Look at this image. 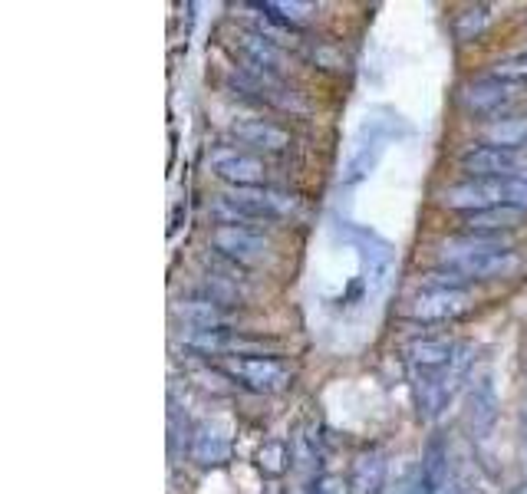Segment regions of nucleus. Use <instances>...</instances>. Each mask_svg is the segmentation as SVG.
I'll use <instances>...</instances> for the list:
<instances>
[{
  "label": "nucleus",
  "mask_w": 527,
  "mask_h": 494,
  "mask_svg": "<svg viewBox=\"0 0 527 494\" xmlns=\"http://www.w3.org/2000/svg\"><path fill=\"white\" fill-rule=\"evenodd\" d=\"M442 267L465 274L468 280H495L518 267V254L498 238H478V234H458L442 244Z\"/></svg>",
  "instance_id": "1"
},
{
  "label": "nucleus",
  "mask_w": 527,
  "mask_h": 494,
  "mask_svg": "<svg viewBox=\"0 0 527 494\" xmlns=\"http://www.w3.org/2000/svg\"><path fill=\"white\" fill-rule=\"evenodd\" d=\"M442 205L465 211V215L498 205L527 211V178H468V182L445 188Z\"/></svg>",
  "instance_id": "2"
},
{
  "label": "nucleus",
  "mask_w": 527,
  "mask_h": 494,
  "mask_svg": "<svg viewBox=\"0 0 527 494\" xmlns=\"http://www.w3.org/2000/svg\"><path fill=\"white\" fill-rule=\"evenodd\" d=\"M294 211H297L294 198L267 192V188H234L231 195L215 201V215L221 218V224H241V228H251V224L264 218H287Z\"/></svg>",
  "instance_id": "3"
},
{
  "label": "nucleus",
  "mask_w": 527,
  "mask_h": 494,
  "mask_svg": "<svg viewBox=\"0 0 527 494\" xmlns=\"http://www.w3.org/2000/svg\"><path fill=\"white\" fill-rule=\"evenodd\" d=\"M462 172L468 178H527V155L518 149H501V145L481 142L462 152Z\"/></svg>",
  "instance_id": "4"
},
{
  "label": "nucleus",
  "mask_w": 527,
  "mask_h": 494,
  "mask_svg": "<svg viewBox=\"0 0 527 494\" xmlns=\"http://www.w3.org/2000/svg\"><path fill=\"white\" fill-rule=\"evenodd\" d=\"M211 247L218 251V257L241 267H254L271 257V241L254 228H241V224H218L211 231Z\"/></svg>",
  "instance_id": "5"
},
{
  "label": "nucleus",
  "mask_w": 527,
  "mask_h": 494,
  "mask_svg": "<svg viewBox=\"0 0 527 494\" xmlns=\"http://www.w3.org/2000/svg\"><path fill=\"white\" fill-rule=\"evenodd\" d=\"M208 165L215 168L218 178L231 182L234 188H261L267 178L264 162L248 149H238V145H218V149H211Z\"/></svg>",
  "instance_id": "6"
},
{
  "label": "nucleus",
  "mask_w": 527,
  "mask_h": 494,
  "mask_svg": "<svg viewBox=\"0 0 527 494\" xmlns=\"http://www.w3.org/2000/svg\"><path fill=\"white\" fill-rule=\"evenodd\" d=\"M224 369L251 392H280L290 383V369L274 356H234Z\"/></svg>",
  "instance_id": "7"
},
{
  "label": "nucleus",
  "mask_w": 527,
  "mask_h": 494,
  "mask_svg": "<svg viewBox=\"0 0 527 494\" xmlns=\"http://www.w3.org/2000/svg\"><path fill=\"white\" fill-rule=\"evenodd\" d=\"M472 307V297H468V290H458V287H432L425 284L416 297L409 303V313L416 320L425 323H439V320H455L468 313Z\"/></svg>",
  "instance_id": "8"
},
{
  "label": "nucleus",
  "mask_w": 527,
  "mask_h": 494,
  "mask_svg": "<svg viewBox=\"0 0 527 494\" xmlns=\"http://www.w3.org/2000/svg\"><path fill=\"white\" fill-rule=\"evenodd\" d=\"M234 47L241 50V56L254 66L257 73L274 76L284 70V50L277 47V40H271L261 30H241L238 37H234Z\"/></svg>",
  "instance_id": "9"
},
{
  "label": "nucleus",
  "mask_w": 527,
  "mask_h": 494,
  "mask_svg": "<svg viewBox=\"0 0 527 494\" xmlns=\"http://www.w3.org/2000/svg\"><path fill=\"white\" fill-rule=\"evenodd\" d=\"M175 317L185 320V327H198V330H228L231 313L224 310V303L211 300V297H188L175 303Z\"/></svg>",
  "instance_id": "10"
},
{
  "label": "nucleus",
  "mask_w": 527,
  "mask_h": 494,
  "mask_svg": "<svg viewBox=\"0 0 527 494\" xmlns=\"http://www.w3.org/2000/svg\"><path fill=\"white\" fill-rule=\"evenodd\" d=\"M234 132V139L244 142V145H251V149H264V152H280V149H287L290 145V132L287 129H280L277 122L271 119H238L231 126Z\"/></svg>",
  "instance_id": "11"
},
{
  "label": "nucleus",
  "mask_w": 527,
  "mask_h": 494,
  "mask_svg": "<svg viewBox=\"0 0 527 494\" xmlns=\"http://www.w3.org/2000/svg\"><path fill=\"white\" fill-rule=\"evenodd\" d=\"M458 346L448 340V336H422V340L409 343L406 359L409 369H429V373H439L455 359Z\"/></svg>",
  "instance_id": "12"
},
{
  "label": "nucleus",
  "mask_w": 527,
  "mask_h": 494,
  "mask_svg": "<svg viewBox=\"0 0 527 494\" xmlns=\"http://www.w3.org/2000/svg\"><path fill=\"white\" fill-rule=\"evenodd\" d=\"M422 488H425V494H462L455 471H452V465H448V452L439 442H432L429 452H425Z\"/></svg>",
  "instance_id": "13"
},
{
  "label": "nucleus",
  "mask_w": 527,
  "mask_h": 494,
  "mask_svg": "<svg viewBox=\"0 0 527 494\" xmlns=\"http://www.w3.org/2000/svg\"><path fill=\"white\" fill-rule=\"evenodd\" d=\"M511 99V86L495 80V76H485V80H475L465 86L462 93V103L468 112H478V116H485V112H495Z\"/></svg>",
  "instance_id": "14"
},
{
  "label": "nucleus",
  "mask_w": 527,
  "mask_h": 494,
  "mask_svg": "<svg viewBox=\"0 0 527 494\" xmlns=\"http://www.w3.org/2000/svg\"><path fill=\"white\" fill-rule=\"evenodd\" d=\"M524 211L521 208H508V205H498V208H485V211H475V215H465V234H478V238H491V234H501V231H514L521 224Z\"/></svg>",
  "instance_id": "15"
},
{
  "label": "nucleus",
  "mask_w": 527,
  "mask_h": 494,
  "mask_svg": "<svg viewBox=\"0 0 527 494\" xmlns=\"http://www.w3.org/2000/svg\"><path fill=\"white\" fill-rule=\"evenodd\" d=\"M386 488V462L379 452H366L353 465V494H383Z\"/></svg>",
  "instance_id": "16"
},
{
  "label": "nucleus",
  "mask_w": 527,
  "mask_h": 494,
  "mask_svg": "<svg viewBox=\"0 0 527 494\" xmlns=\"http://www.w3.org/2000/svg\"><path fill=\"white\" fill-rule=\"evenodd\" d=\"M228 442H224V435H218L215 429H208V425H201L195 429L192 442H188V455H192V462L198 465H221L224 458H228Z\"/></svg>",
  "instance_id": "17"
},
{
  "label": "nucleus",
  "mask_w": 527,
  "mask_h": 494,
  "mask_svg": "<svg viewBox=\"0 0 527 494\" xmlns=\"http://www.w3.org/2000/svg\"><path fill=\"white\" fill-rule=\"evenodd\" d=\"M495 415H498L495 386H491V376H481L478 383H472V422H475V432L485 435L491 425H495Z\"/></svg>",
  "instance_id": "18"
},
{
  "label": "nucleus",
  "mask_w": 527,
  "mask_h": 494,
  "mask_svg": "<svg viewBox=\"0 0 527 494\" xmlns=\"http://www.w3.org/2000/svg\"><path fill=\"white\" fill-rule=\"evenodd\" d=\"M488 142L501 145V149H514V145L527 142V116H508L488 126Z\"/></svg>",
  "instance_id": "19"
},
{
  "label": "nucleus",
  "mask_w": 527,
  "mask_h": 494,
  "mask_svg": "<svg viewBox=\"0 0 527 494\" xmlns=\"http://www.w3.org/2000/svg\"><path fill=\"white\" fill-rule=\"evenodd\" d=\"M485 24H488V7H468V10H462V14H458V20H455L458 40H475Z\"/></svg>",
  "instance_id": "20"
},
{
  "label": "nucleus",
  "mask_w": 527,
  "mask_h": 494,
  "mask_svg": "<svg viewBox=\"0 0 527 494\" xmlns=\"http://www.w3.org/2000/svg\"><path fill=\"white\" fill-rule=\"evenodd\" d=\"M491 76L501 83H524L527 80V53H514L508 60H498Z\"/></svg>",
  "instance_id": "21"
},
{
  "label": "nucleus",
  "mask_w": 527,
  "mask_h": 494,
  "mask_svg": "<svg viewBox=\"0 0 527 494\" xmlns=\"http://www.w3.org/2000/svg\"><path fill=\"white\" fill-rule=\"evenodd\" d=\"M261 468L264 471H271V475H280V471H284V462H287V445L284 442H267L264 448H261Z\"/></svg>",
  "instance_id": "22"
},
{
  "label": "nucleus",
  "mask_w": 527,
  "mask_h": 494,
  "mask_svg": "<svg viewBox=\"0 0 527 494\" xmlns=\"http://www.w3.org/2000/svg\"><path fill=\"white\" fill-rule=\"evenodd\" d=\"M271 10H277V14H271L274 20H284V24H304V20L310 17V4H267Z\"/></svg>",
  "instance_id": "23"
},
{
  "label": "nucleus",
  "mask_w": 527,
  "mask_h": 494,
  "mask_svg": "<svg viewBox=\"0 0 527 494\" xmlns=\"http://www.w3.org/2000/svg\"><path fill=\"white\" fill-rule=\"evenodd\" d=\"M462 494H481L478 488H462Z\"/></svg>",
  "instance_id": "24"
},
{
  "label": "nucleus",
  "mask_w": 527,
  "mask_h": 494,
  "mask_svg": "<svg viewBox=\"0 0 527 494\" xmlns=\"http://www.w3.org/2000/svg\"><path fill=\"white\" fill-rule=\"evenodd\" d=\"M514 494H527V485H521V488H514Z\"/></svg>",
  "instance_id": "25"
}]
</instances>
